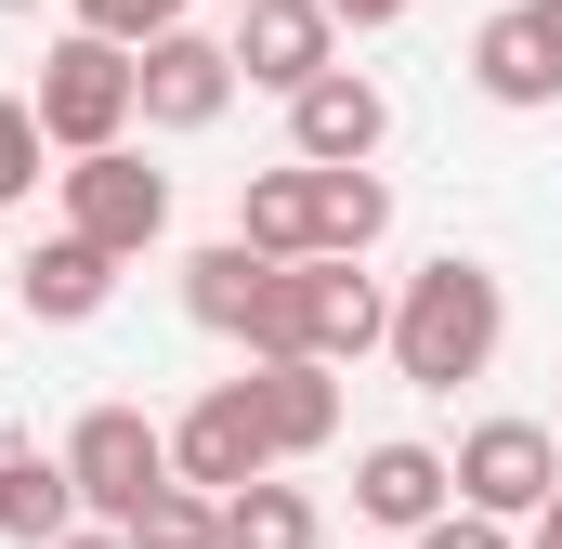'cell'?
I'll return each mask as SVG.
<instances>
[{
  "mask_svg": "<svg viewBox=\"0 0 562 549\" xmlns=\"http://www.w3.org/2000/svg\"><path fill=\"white\" fill-rule=\"evenodd\" d=\"M497 340H510V288L484 262H419L406 274V301H393V367L419 380V393H458V380H484L497 367Z\"/></svg>",
  "mask_w": 562,
  "mask_h": 549,
  "instance_id": "1",
  "label": "cell"
},
{
  "mask_svg": "<svg viewBox=\"0 0 562 549\" xmlns=\"http://www.w3.org/2000/svg\"><path fill=\"white\" fill-rule=\"evenodd\" d=\"M66 484H79V511L105 524V537H132L144 511L170 497V432L144 406H92L79 432H66Z\"/></svg>",
  "mask_w": 562,
  "mask_h": 549,
  "instance_id": "2",
  "label": "cell"
},
{
  "mask_svg": "<svg viewBox=\"0 0 562 549\" xmlns=\"http://www.w3.org/2000/svg\"><path fill=\"white\" fill-rule=\"evenodd\" d=\"M26 105H40V144H66V157H105V144H132V119H144L119 40H53Z\"/></svg>",
  "mask_w": 562,
  "mask_h": 549,
  "instance_id": "3",
  "label": "cell"
},
{
  "mask_svg": "<svg viewBox=\"0 0 562 549\" xmlns=\"http://www.w3.org/2000/svg\"><path fill=\"white\" fill-rule=\"evenodd\" d=\"M53 183H66V236H92L105 262H144V249L170 236V170H144L132 144H105V157H66Z\"/></svg>",
  "mask_w": 562,
  "mask_h": 549,
  "instance_id": "4",
  "label": "cell"
},
{
  "mask_svg": "<svg viewBox=\"0 0 562 549\" xmlns=\"http://www.w3.org/2000/svg\"><path fill=\"white\" fill-rule=\"evenodd\" d=\"M170 484H196V497L276 484V432H262V406H249V380H210L196 406L170 418Z\"/></svg>",
  "mask_w": 562,
  "mask_h": 549,
  "instance_id": "5",
  "label": "cell"
},
{
  "mask_svg": "<svg viewBox=\"0 0 562 549\" xmlns=\"http://www.w3.org/2000/svg\"><path fill=\"white\" fill-rule=\"evenodd\" d=\"M562 497V445L537 418H471L458 432V511H484V524H537Z\"/></svg>",
  "mask_w": 562,
  "mask_h": 549,
  "instance_id": "6",
  "label": "cell"
},
{
  "mask_svg": "<svg viewBox=\"0 0 562 549\" xmlns=\"http://www.w3.org/2000/svg\"><path fill=\"white\" fill-rule=\"evenodd\" d=\"M223 53H236V79H262V92H288V105H301V92L340 66V26H327V0H236Z\"/></svg>",
  "mask_w": 562,
  "mask_h": 549,
  "instance_id": "7",
  "label": "cell"
},
{
  "mask_svg": "<svg viewBox=\"0 0 562 549\" xmlns=\"http://www.w3.org/2000/svg\"><path fill=\"white\" fill-rule=\"evenodd\" d=\"M380 144H393V92H380L367 66H327V79L288 105V157H301V170H367Z\"/></svg>",
  "mask_w": 562,
  "mask_h": 549,
  "instance_id": "8",
  "label": "cell"
},
{
  "mask_svg": "<svg viewBox=\"0 0 562 549\" xmlns=\"http://www.w3.org/2000/svg\"><path fill=\"white\" fill-rule=\"evenodd\" d=\"M132 92H144V132H210L236 105V53L196 40V26H170L157 53H132Z\"/></svg>",
  "mask_w": 562,
  "mask_h": 549,
  "instance_id": "9",
  "label": "cell"
},
{
  "mask_svg": "<svg viewBox=\"0 0 562 549\" xmlns=\"http://www.w3.org/2000/svg\"><path fill=\"white\" fill-rule=\"evenodd\" d=\"M353 511H367L380 537H431V524L458 511V458H445V445H406V432L367 445V458H353Z\"/></svg>",
  "mask_w": 562,
  "mask_h": 549,
  "instance_id": "10",
  "label": "cell"
},
{
  "mask_svg": "<svg viewBox=\"0 0 562 549\" xmlns=\"http://www.w3.org/2000/svg\"><path fill=\"white\" fill-rule=\"evenodd\" d=\"M236 249H262V262H327V170H249L236 183Z\"/></svg>",
  "mask_w": 562,
  "mask_h": 549,
  "instance_id": "11",
  "label": "cell"
},
{
  "mask_svg": "<svg viewBox=\"0 0 562 549\" xmlns=\"http://www.w3.org/2000/svg\"><path fill=\"white\" fill-rule=\"evenodd\" d=\"M79 524H92V511H79L66 458H40V445H0V537H13V549H66Z\"/></svg>",
  "mask_w": 562,
  "mask_h": 549,
  "instance_id": "12",
  "label": "cell"
},
{
  "mask_svg": "<svg viewBox=\"0 0 562 549\" xmlns=\"http://www.w3.org/2000/svg\"><path fill=\"white\" fill-rule=\"evenodd\" d=\"M276 274H288V262H262V249H236V236H223V249H196V262H183V314H196V327H223V340H249V327H262V301H276Z\"/></svg>",
  "mask_w": 562,
  "mask_h": 549,
  "instance_id": "13",
  "label": "cell"
},
{
  "mask_svg": "<svg viewBox=\"0 0 562 549\" xmlns=\"http://www.w3.org/2000/svg\"><path fill=\"white\" fill-rule=\"evenodd\" d=\"M249 406H262L276 471H288V458H314V445L340 432V380H327V367H249Z\"/></svg>",
  "mask_w": 562,
  "mask_h": 549,
  "instance_id": "14",
  "label": "cell"
},
{
  "mask_svg": "<svg viewBox=\"0 0 562 549\" xmlns=\"http://www.w3.org/2000/svg\"><path fill=\"white\" fill-rule=\"evenodd\" d=\"M471 79H484L497 105H562V53H550V26H537V13H497V26L471 40Z\"/></svg>",
  "mask_w": 562,
  "mask_h": 549,
  "instance_id": "15",
  "label": "cell"
},
{
  "mask_svg": "<svg viewBox=\"0 0 562 549\" xmlns=\"http://www.w3.org/2000/svg\"><path fill=\"white\" fill-rule=\"evenodd\" d=\"M105 288H119V262H105L92 236H40V249H26V314H40V327L105 314Z\"/></svg>",
  "mask_w": 562,
  "mask_h": 549,
  "instance_id": "16",
  "label": "cell"
},
{
  "mask_svg": "<svg viewBox=\"0 0 562 549\" xmlns=\"http://www.w3.org/2000/svg\"><path fill=\"white\" fill-rule=\"evenodd\" d=\"M223 549H327L314 484H249V497H223Z\"/></svg>",
  "mask_w": 562,
  "mask_h": 549,
  "instance_id": "17",
  "label": "cell"
},
{
  "mask_svg": "<svg viewBox=\"0 0 562 549\" xmlns=\"http://www.w3.org/2000/svg\"><path fill=\"white\" fill-rule=\"evenodd\" d=\"M132 549H223V497H196V484H170L157 511L132 524Z\"/></svg>",
  "mask_w": 562,
  "mask_h": 549,
  "instance_id": "18",
  "label": "cell"
},
{
  "mask_svg": "<svg viewBox=\"0 0 562 549\" xmlns=\"http://www.w3.org/2000/svg\"><path fill=\"white\" fill-rule=\"evenodd\" d=\"M183 26V0H79V40H119V53H157Z\"/></svg>",
  "mask_w": 562,
  "mask_h": 549,
  "instance_id": "19",
  "label": "cell"
},
{
  "mask_svg": "<svg viewBox=\"0 0 562 549\" xmlns=\"http://www.w3.org/2000/svg\"><path fill=\"white\" fill-rule=\"evenodd\" d=\"M13 197H40V105L26 92H0V210Z\"/></svg>",
  "mask_w": 562,
  "mask_h": 549,
  "instance_id": "20",
  "label": "cell"
},
{
  "mask_svg": "<svg viewBox=\"0 0 562 549\" xmlns=\"http://www.w3.org/2000/svg\"><path fill=\"white\" fill-rule=\"evenodd\" d=\"M419 549H524V537H510V524H484V511H445Z\"/></svg>",
  "mask_w": 562,
  "mask_h": 549,
  "instance_id": "21",
  "label": "cell"
},
{
  "mask_svg": "<svg viewBox=\"0 0 562 549\" xmlns=\"http://www.w3.org/2000/svg\"><path fill=\"white\" fill-rule=\"evenodd\" d=\"M406 0H327V26H393Z\"/></svg>",
  "mask_w": 562,
  "mask_h": 549,
  "instance_id": "22",
  "label": "cell"
},
{
  "mask_svg": "<svg viewBox=\"0 0 562 549\" xmlns=\"http://www.w3.org/2000/svg\"><path fill=\"white\" fill-rule=\"evenodd\" d=\"M524 13H537V26H550V53H562V0H524Z\"/></svg>",
  "mask_w": 562,
  "mask_h": 549,
  "instance_id": "23",
  "label": "cell"
},
{
  "mask_svg": "<svg viewBox=\"0 0 562 549\" xmlns=\"http://www.w3.org/2000/svg\"><path fill=\"white\" fill-rule=\"evenodd\" d=\"M66 549H132V537H105V524H79V537H66Z\"/></svg>",
  "mask_w": 562,
  "mask_h": 549,
  "instance_id": "24",
  "label": "cell"
},
{
  "mask_svg": "<svg viewBox=\"0 0 562 549\" xmlns=\"http://www.w3.org/2000/svg\"><path fill=\"white\" fill-rule=\"evenodd\" d=\"M537 549H562V497H550V511H537Z\"/></svg>",
  "mask_w": 562,
  "mask_h": 549,
  "instance_id": "25",
  "label": "cell"
},
{
  "mask_svg": "<svg viewBox=\"0 0 562 549\" xmlns=\"http://www.w3.org/2000/svg\"><path fill=\"white\" fill-rule=\"evenodd\" d=\"M0 13H40V0H0Z\"/></svg>",
  "mask_w": 562,
  "mask_h": 549,
  "instance_id": "26",
  "label": "cell"
}]
</instances>
